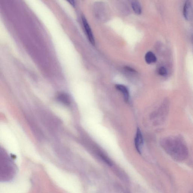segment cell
Listing matches in <instances>:
<instances>
[{"instance_id":"6","label":"cell","mask_w":193,"mask_h":193,"mask_svg":"<svg viewBox=\"0 0 193 193\" xmlns=\"http://www.w3.org/2000/svg\"><path fill=\"white\" fill-rule=\"evenodd\" d=\"M145 60L146 62L149 64L155 63L157 60L156 56L151 52H149L146 53L145 56Z\"/></svg>"},{"instance_id":"7","label":"cell","mask_w":193,"mask_h":193,"mask_svg":"<svg viewBox=\"0 0 193 193\" xmlns=\"http://www.w3.org/2000/svg\"><path fill=\"white\" fill-rule=\"evenodd\" d=\"M131 7L132 8L137 15H140L142 12L141 5L138 1H133L131 2Z\"/></svg>"},{"instance_id":"5","label":"cell","mask_w":193,"mask_h":193,"mask_svg":"<svg viewBox=\"0 0 193 193\" xmlns=\"http://www.w3.org/2000/svg\"><path fill=\"white\" fill-rule=\"evenodd\" d=\"M191 7V3L190 1H186L184 5L183 10L184 16L186 19L188 20L189 19Z\"/></svg>"},{"instance_id":"1","label":"cell","mask_w":193,"mask_h":193,"mask_svg":"<svg viewBox=\"0 0 193 193\" xmlns=\"http://www.w3.org/2000/svg\"><path fill=\"white\" fill-rule=\"evenodd\" d=\"M161 144L166 152L176 161H184L188 157V150L187 146L180 138H166L162 141Z\"/></svg>"},{"instance_id":"2","label":"cell","mask_w":193,"mask_h":193,"mask_svg":"<svg viewBox=\"0 0 193 193\" xmlns=\"http://www.w3.org/2000/svg\"><path fill=\"white\" fill-rule=\"evenodd\" d=\"M134 141L136 150L138 152L141 154L143 144V138L141 132L139 128L137 129Z\"/></svg>"},{"instance_id":"9","label":"cell","mask_w":193,"mask_h":193,"mask_svg":"<svg viewBox=\"0 0 193 193\" xmlns=\"http://www.w3.org/2000/svg\"><path fill=\"white\" fill-rule=\"evenodd\" d=\"M158 73L160 76H165L167 74V71L165 67L162 66L159 69Z\"/></svg>"},{"instance_id":"3","label":"cell","mask_w":193,"mask_h":193,"mask_svg":"<svg viewBox=\"0 0 193 193\" xmlns=\"http://www.w3.org/2000/svg\"><path fill=\"white\" fill-rule=\"evenodd\" d=\"M82 22H83L84 28L85 31L86 35H87L88 39H89L90 43L93 45L95 44V40L94 37L93 35L92 30L89 25L88 23L87 22V20L85 17L83 16L82 17Z\"/></svg>"},{"instance_id":"11","label":"cell","mask_w":193,"mask_h":193,"mask_svg":"<svg viewBox=\"0 0 193 193\" xmlns=\"http://www.w3.org/2000/svg\"><path fill=\"white\" fill-rule=\"evenodd\" d=\"M68 2H69V3H70V4H71L74 7L75 6V3L74 1H68Z\"/></svg>"},{"instance_id":"4","label":"cell","mask_w":193,"mask_h":193,"mask_svg":"<svg viewBox=\"0 0 193 193\" xmlns=\"http://www.w3.org/2000/svg\"><path fill=\"white\" fill-rule=\"evenodd\" d=\"M116 88L123 94L125 100L126 102H128L130 99V93L127 88L125 86L120 84L116 85Z\"/></svg>"},{"instance_id":"10","label":"cell","mask_w":193,"mask_h":193,"mask_svg":"<svg viewBox=\"0 0 193 193\" xmlns=\"http://www.w3.org/2000/svg\"><path fill=\"white\" fill-rule=\"evenodd\" d=\"M124 68L125 69H126V70L127 71H129L130 72H135L136 71L134 69H133V68L129 67V66H126Z\"/></svg>"},{"instance_id":"8","label":"cell","mask_w":193,"mask_h":193,"mask_svg":"<svg viewBox=\"0 0 193 193\" xmlns=\"http://www.w3.org/2000/svg\"><path fill=\"white\" fill-rule=\"evenodd\" d=\"M58 99L60 101L65 105H69L70 103V100L69 96L64 93H61L58 96Z\"/></svg>"}]
</instances>
